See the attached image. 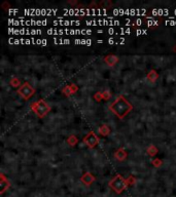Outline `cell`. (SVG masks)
Listing matches in <instances>:
<instances>
[{
	"instance_id": "24",
	"label": "cell",
	"mask_w": 176,
	"mask_h": 197,
	"mask_svg": "<svg viewBox=\"0 0 176 197\" xmlns=\"http://www.w3.org/2000/svg\"><path fill=\"white\" fill-rule=\"evenodd\" d=\"M75 44H85V45H91L92 40L90 39H75L74 40Z\"/></svg>"
},
{
	"instance_id": "17",
	"label": "cell",
	"mask_w": 176,
	"mask_h": 197,
	"mask_svg": "<svg viewBox=\"0 0 176 197\" xmlns=\"http://www.w3.org/2000/svg\"><path fill=\"white\" fill-rule=\"evenodd\" d=\"M114 156H116V158L117 160L123 161L124 159H126V157H127V152L123 149V148H119V149L116 152Z\"/></svg>"
},
{
	"instance_id": "8",
	"label": "cell",
	"mask_w": 176,
	"mask_h": 197,
	"mask_svg": "<svg viewBox=\"0 0 176 197\" xmlns=\"http://www.w3.org/2000/svg\"><path fill=\"white\" fill-rule=\"evenodd\" d=\"M86 24L88 26H119L121 21L113 19L108 20H91V21H86Z\"/></svg>"
},
{
	"instance_id": "14",
	"label": "cell",
	"mask_w": 176,
	"mask_h": 197,
	"mask_svg": "<svg viewBox=\"0 0 176 197\" xmlns=\"http://www.w3.org/2000/svg\"><path fill=\"white\" fill-rule=\"evenodd\" d=\"M48 21L47 20H39V21H35V20H25L24 26H47Z\"/></svg>"
},
{
	"instance_id": "3",
	"label": "cell",
	"mask_w": 176,
	"mask_h": 197,
	"mask_svg": "<svg viewBox=\"0 0 176 197\" xmlns=\"http://www.w3.org/2000/svg\"><path fill=\"white\" fill-rule=\"evenodd\" d=\"M47 33L48 35H91V30H74V29H55V28H51L48 29Z\"/></svg>"
},
{
	"instance_id": "4",
	"label": "cell",
	"mask_w": 176,
	"mask_h": 197,
	"mask_svg": "<svg viewBox=\"0 0 176 197\" xmlns=\"http://www.w3.org/2000/svg\"><path fill=\"white\" fill-rule=\"evenodd\" d=\"M30 106H31V109L33 110V112H35L38 117H44L51 110L50 106L43 100H39V101L34 102Z\"/></svg>"
},
{
	"instance_id": "22",
	"label": "cell",
	"mask_w": 176,
	"mask_h": 197,
	"mask_svg": "<svg viewBox=\"0 0 176 197\" xmlns=\"http://www.w3.org/2000/svg\"><path fill=\"white\" fill-rule=\"evenodd\" d=\"M107 42H108L109 44H114V43H116V44H124L125 39H123V38H119V39H116V38H109V39L107 40Z\"/></svg>"
},
{
	"instance_id": "21",
	"label": "cell",
	"mask_w": 176,
	"mask_h": 197,
	"mask_svg": "<svg viewBox=\"0 0 176 197\" xmlns=\"http://www.w3.org/2000/svg\"><path fill=\"white\" fill-rule=\"evenodd\" d=\"M147 78H148L149 81H152V82H155V81L157 80V78H158V73L155 72V70H152L148 74H147Z\"/></svg>"
},
{
	"instance_id": "32",
	"label": "cell",
	"mask_w": 176,
	"mask_h": 197,
	"mask_svg": "<svg viewBox=\"0 0 176 197\" xmlns=\"http://www.w3.org/2000/svg\"><path fill=\"white\" fill-rule=\"evenodd\" d=\"M147 25H149V26H152V25H158V22L154 21V20H152V19H149L148 22H147Z\"/></svg>"
},
{
	"instance_id": "2",
	"label": "cell",
	"mask_w": 176,
	"mask_h": 197,
	"mask_svg": "<svg viewBox=\"0 0 176 197\" xmlns=\"http://www.w3.org/2000/svg\"><path fill=\"white\" fill-rule=\"evenodd\" d=\"M64 12L69 16H104L107 14L105 8H65Z\"/></svg>"
},
{
	"instance_id": "16",
	"label": "cell",
	"mask_w": 176,
	"mask_h": 197,
	"mask_svg": "<svg viewBox=\"0 0 176 197\" xmlns=\"http://www.w3.org/2000/svg\"><path fill=\"white\" fill-rule=\"evenodd\" d=\"M104 61H105V63L108 66H110V67H113V66L117 63V61H119V58H117L116 56L110 55V56H107V57L104 58Z\"/></svg>"
},
{
	"instance_id": "27",
	"label": "cell",
	"mask_w": 176,
	"mask_h": 197,
	"mask_svg": "<svg viewBox=\"0 0 176 197\" xmlns=\"http://www.w3.org/2000/svg\"><path fill=\"white\" fill-rule=\"evenodd\" d=\"M47 39H32V44H40V45H47Z\"/></svg>"
},
{
	"instance_id": "25",
	"label": "cell",
	"mask_w": 176,
	"mask_h": 197,
	"mask_svg": "<svg viewBox=\"0 0 176 197\" xmlns=\"http://www.w3.org/2000/svg\"><path fill=\"white\" fill-rule=\"evenodd\" d=\"M77 142H78L77 138L74 137V135H71V137L68 138V140H67V143L70 146H74L75 144H77Z\"/></svg>"
},
{
	"instance_id": "23",
	"label": "cell",
	"mask_w": 176,
	"mask_h": 197,
	"mask_svg": "<svg viewBox=\"0 0 176 197\" xmlns=\"http://www.w3.org/2000/svg\"><path fill=\"white\" fill-rule=\"evenodd\" d=\"M54 43L55 44H69V39H62V38H54Z\"/></svg>"
},
{
	"instance_id": "9",
	"label": "cell",
	"mask_w": 176,
	"mask_h": 197,
	"mask_svg": "<svg viewBox=\"0 0 176 197\" xmlns=\"http://www.w3.org/2000/svg\"><path fill=\"white\" fill-rule=\"evenodd\" d=\"M34 93H35V89L33 88L28 82H25L21 87L18 89V94H19L24 100L30 99V97L33 96Z\"/></svg>"
},
{
	"instance_id": "5",
	"label": "cell",
	"mask_w": 176,
	"mask_h": 197,
	"mask_svg": "<svg viewBox=\"0 0 176 197\" xmlns=\"http://www.w3.org/2000/svg\"><path fill=\"white\" fill-rule=\"evenodd\" d=\"M109 187L113 190L116 193L121 194L127 187V181L121 175H117L114 176L112 180L109 182Z\"/></svg>"
},
{
	"instance_id": "29",
	"label": "cell",
	"mask_w": 176,
	"mask_h": 197,
	"mask_svg": "<svg viewBox=\"0 0 176 197\" xmlns=\"http://www.w3.org/2000/svg\"><path fill=\"white\" fill-rule=\"evenodd\" d=\"M11 84L14 86V87H17V86H19L21 83H20V80L18 78H12L11 80Z\"/></svg>"
},
{
	"instance_id": "6",
	"label": "cell",
	"mask_w": 176,
	"mask_h": 197,
	"mask_svg": "<svg viewBox=\"0 0 176 197\" xmlns=\"http://www.w3.org/2000/svg\"><path fill=\"white\" fill-rule=\"evenodd\" d=\"M24 14L26 16H42V17H47V16H52V14H58L57 9H53V8H29V9H25Z\"/></svg>"
},
{
	"instance_id": "31",
	"label": "cell",
	"mask_w": 176,
	"mask_h": 197,
	"mask_svg": "<svg viewBox=\"0 0 176 197\" xmlns=\"http://www.w3.org/2000/svg\"><path fill=\"white\" fill-rule=\"evenodd\" d=\"M136 34L137 35H144V34H147V31L146 30H137Z\"/></svg>"
},
{
	"instance_id": "33",
	"label": "cell",
	"mask_w": 176,
	"mask_h": 197,
	"mask_svg": "<svg viewBox=\"0 0 176 197\" xmlns=\"http://www.w3.org/2000/svg\"><path fill=\"white\" fill-rule=\"evenodd\" d=\"M160 163H161V160H159V159H157V160L154 161V165L155 166H160L161 165Z\"/></svg>"
},
{
	"instance_id": "11",
	"label": "cell",
	"mask_w": 176,
	"mask_h": 197,
	"mask_svg": "<svg viewBox=\"0 0 176 197\" xmlns=\"http://www.w3.org/2000/svg\"><path fill=\"white\" fill-rule=\"evenodd\" d=\"M83 142H85L90 148H94L99 143V140H98V138H97V135L94 134L93 132H91L88 135H86V138L83 139Z\"/></svg>"
},
{
	"instance_id": "28",
	"label": "cell",
	"mask_w": 176,
	"mask_h": 197,
	"mask_svg": "<svg viewBox=\"0 0 176 197\" xmlns=\"http://www.w3.org/2000/svg\"><path fill=\"white\" fill-rule=\"evenodd\" d=\"M147 152H148V154H149V155L155 156V155L158 153V149L155 147V146H152H152H150V147L148 148V149H147Z\"/></svg>"
},
{
	"instance_id": "13",
	"label": "cell",
	"mask_w": 176,
	"mask_h": 197,
	"mask_svg": "<svg viewBox=\"0 0 176 197\" xmlns=\"http://www.w3.org/2000/svg\"><path fill=\"white\" fill-rule=\"evenodd\" d=\"M53 24L55 26H80V21H69V20H57V21H54Z\"/></svg>"
},
{
	"instance_id": "12",
	"label": "cell",
	"mask_w": 176,
	"mask_h": 197,
	"mask_svg": "<svg viewBox=\"0 0 176 197\" xmlns=\"http://www.w3.org/2000/svg\"><path fill=\"white\" fill-rule=\"evenodd\" d=\"M131 32H132V29H130V28H117V29L109 28V29L106 30L107 34H110V35H124V34H130Z\"/></svg>"
},
{
	"instance_id": "26",
	"label": "cell",
	"mask_w": 176,
	"mask_h": 197,
	"mask_svg": "<svg viewBox=\"0 0 176 197\" xmlns=\"http://www.w3.org/2000/svg\"><path fill=\"white\" fill-rule=\"evenodd\" d=\"M99 130H100V134L103 135H107L109 134V129H108V126L105 125V124L102 125V126H100Z\"/></svg>"
},
{
	"instance_id": "19",
	"label": "cell",
	"mask_w": 176,
	"mask_h": 197,
	"mask_svg": "<svg viewBox=\"0 0 176 197\" xmlns=\"http://www.w3.org/2000/svg\"><path fill=\"white\" fill-rule=\"evenodd\" d=\"M0 187H1V193H3L4 191L6 190V189H8L9 187V182L6 180L5 178H4L3 175H1V181H0Z\"/></svg>"
},
{
	"instance_id": "18",
	"label": "cell",
	"mask_w": 176,
	"mask_h": 197,
	"mask_svg": "<svg viewBox=\"0 0 176 197\" xmlns=\"http://www.w3.org/2000/svg\"><path fill=\"white\" fill-rule=\"evenodd\" d=\"M152 14H157V16H166V17H169L170 14V11L168 8H160V9H152Z\"/></svg>"
},
{
	"instance_id": "1",
	"label": "cell",
	"mask_w": 176,
	"mask_h": 197,
	"mask_svg": "<svg viewBox=\"0 0 176 197\" xmlns=\"http://www.w3.org/2000/svg\"><path fill=\"white\" fill-rule=\"evenodd\" d=\"M132 109H133V106L123 96L117 97L116 101L110 105V110L119 119H123L126 115H128Z\"/></svg>"
},
{
	"instance_id": "10",
	"label": "cell",
	"mask_w": 176,
	"mask_h": 197,
	"mask_svg": "<svg viewBox=\"0 0 176 197\" xmlns=\"http://www.w3.org/2000/svg\"><path fill=\"white\" fill-rule=\"evenodd\" d=\"M8 33L14 35H39L41 34V30L36 29H15V28H8Z\"/></svg>"
},
{
	"instance_id": "7",
	"label": "cell",
	"mask_w": 176,
	"mask_h": 197,
	"mask_svg": "<svg viewBox=\"0 0 176 197\" xmlns=\"http://www.w3.org/2000/svg\"><path fill=\"white\" fill-rule=\"evenodd\" d=\"M113 14L116 16H122V14H128V16H140L144 17L146 14V9L144 8H116L113 9Z\"/></svg>"
},
{
	"instance_id": "15",
	"label": "cell",
	"mask_w": 176,
	"mask_h": 197,
	"mask_svg": "<svg viewBox=\"0 0 176 197\" xmlns=\"http://www.w3.org/2000/svg\"><path fill=\"white\" fill-rule=\"evenodd\" d=\"M80 180L83 183H85L86 185H91V184L95 181V176L92 175L91 173H86L85 175L80 178Z\"/></svg>"
},
{
	"instance_id": "30",
	"label": "cell",
	"mask_w": 176,
	"mask_h": 197,
	"mask_svg": "<svg viewBox=\"0 0 176 197\" xmlns=\"http://www.w3.org/2000/svg\"><path fill=\"white\" fill-rule=\"evenodd\" d=\"M166 25H171V26H176V20H168L166 21Z\"/></svg>"
},
{
	"instance_id": "20",
	"label": "cell",
	"mask_w": 176,
	"mask_h": 197,
	"mask_svg": "<svg viewBox=\"0 0 176 197\" xmlns=\"http://www.w3.org/2000/svg\"><path fill=\"white\" fill-rule=\"evenodd\" d=\"M76 89H77V86L74 85V84H71V85H68V86H66V87L64 88V93L65 94H73V93H75L76 91Z\"/></svg>"
}]
</instances>
